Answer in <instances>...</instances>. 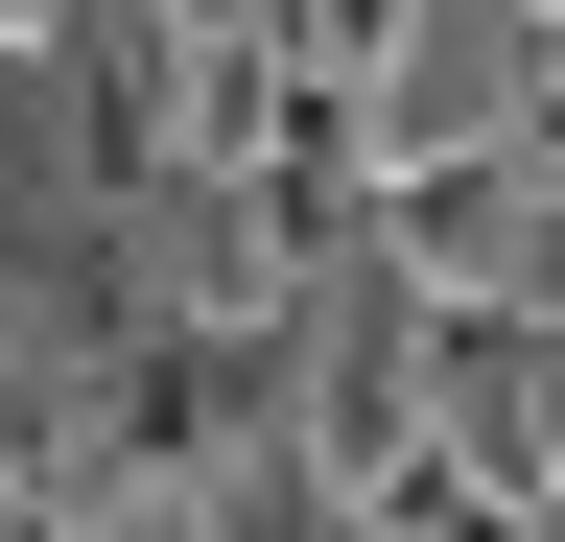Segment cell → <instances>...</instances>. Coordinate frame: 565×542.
Here are the masks:
<instances>
[{"label":"cell","instance_id":"6da1fadb","mask_svg":"<svg viewBox=\"0 0 565 542\" xmlns=\"http://www.w3.org/2000/svg\"><path fill=\"white\" fill-rule=\"evenodd\" d=\"M542 72H565V0H401L377 95H353L377 189H401V166H494V142H542Z\"/></svg>","mask_w":565,"mask_h":542},{"label":"cell","instance_id":"7a4b0ae2","mask_svg":"<svg viewBox=\"0 0 565 542\" xmlns=\"http://www.w3.org/2000/svg\"><path fill=\"white\" fill-rule=\"evenodd\" d=\"M448 471L494 519H565V330H448Z\"/></svg>","mask_w":565,"mask_h":542}]
</instances>
